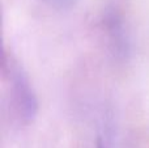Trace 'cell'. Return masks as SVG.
<instances>
[{
	"label": "cell",
	"instance_id": "cell-1",
	"mask_svg": "<svg viewBox=\"0 0 149 148\" xmlns=\"http://www.w3.org/2000/svg\"><path fill=\"white\" fill-rule=\"evenodd\" d=\"M1 70L8 85L9 101L16 117L24 125L33 122L38 113V100L33 85L18 60L10 52L3 54Z\"/></svg>",
	"mask_w": 149,
	"mask_h": 148
},
{
	"label": "cell",
	"instance_id": "cell-2",
	"mask_svg": "<svg viewBox=\"0 0 149 148\" xmlns=\"http://www.w3.org/2000/svg\"><path fill=\"white\" fill-rule=\"evenodd\" d=\"M102 26L111 52L118 59H126L130 54V38L120 13L114 8L106 9L102 17Z\"/></svg>",
	"mask_w": 149,
	"mask_h": 148
},
{
	"label": "cell",
	"instance_id": "cell-3",
	"mask_svg": "<svg viewBox=\"0 0 149 148\" xmlns=\"http://www.w3.org/2000/svg\"><path fill=\"white\" fill-rule=\"evenodd\" d=\"M42 1L46 3L51 8H55V9L65 10V9H71L72 7H74L79 0H42Z\"/></svg>",
	"mask_w": 149,
	"mask_h": 148
},
{
	"label": "cell",
	"instance_id": "cell-4",
	"mask_svg": "<svg viewBox=\"0 0 149 148\" xmlns=\"http://www.w3.org/2000/svg\"><path fill=\"white\" fill-rule=\"evenodd\" d=\"M95 148H105V146H103V144L101 143V142H98L97 146H95Z\"/></svg>",
	"mask_w": 149,
	"mask_h": 148
}]
</instances>
